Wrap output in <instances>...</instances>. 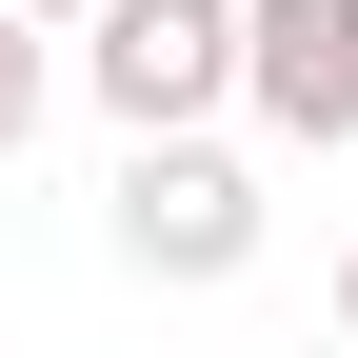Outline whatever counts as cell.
<instances>
[{"instance_id":"1","label":"cell","mask_w":358,"mask_h":358,"mask_svg":"<svg viewBox=\"0 0 358 358\" xmlns=\"http://www.w3.org/2000/svg\"><path fill=\"white\" fill-rule=\"evenodd\" d=\"M80 80H100L120 140H199V120L239 100V0H100Z\"/></svg>"},{"instance_id":"2","label":"cell","mask_w":358,"mask_h":358,"mask_svg":"<svg viewBox=\"0 0 358 358\" xmlns=\"http://www.w3.org/2000/svg\"><path fill=\"white\" fill-rule=\"evenodd\" d=\"M120 259L140 279H239L259 259V179L219 140H120Z\"/></svg>"},{"instance_id":"3","label":"cell","mask_w":358,"mask_h":358,"mask_svg":"<svg viewBox=\"0 0 358 358\" xmlns=\"http://www.w3.org/2000/svg\"><path fill=\"white\" fill-rule=\"evenodd\" d=\"M239 100L299 159H338L358 140V0H239Z\"/></svg>"},{"instance_id":"4","label":"cell","mask_w":358,"mask_h":358,"mask_svg":"<svg viewBox=\"0 0 358 358\" xmlns=\"http://www.w3.org/2000/svg\"><path fill=\"white\" fill-rule=\"evenodd\" d=\"M40 100H60V40H40V20H0V159L40 140Z\"/></svg>"},{"instance_id":"5","label":"cell","mask_w":358,"mask_h":358,"mask_svg":"<svg viewBox=\"0 0 358 358\" xmlns=\"http://www.w3.org/2000/svg\"><path fill=\"white\" fill-rule=\"evenodd\" d=\"M0 20H100V0H0Z\"/></svg>"},{"instance_id":"6","label":"cell","mask_w":358,"mask_h":358,"mask_svg":"<svg viewBox=\"0 0 358 358\" xmlns=\"http://www.w3.org/2000/svg\"><path fill=\"white\" fill-rule=\"evenodd\" d=\"M338 319H358V259H338Z\"/></svg>"}]
</instances>
